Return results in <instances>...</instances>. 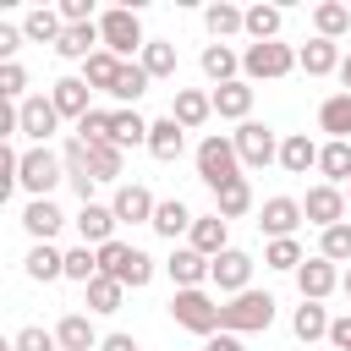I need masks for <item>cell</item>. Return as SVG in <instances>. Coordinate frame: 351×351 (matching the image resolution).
Segmentation results:
<instances>
[{"label": "cell", "instance_id": "35", "mask_svg": "<svg viewBox=\"0 0 351 351\" xmlns=\"http://www.w3.org/2000/svg\"><path fill=\"white\" fill-rule=\"evenodd\" d=\"M121 66H126L121 55L99 49V55H88V60H82V82H88V88H104V93H110V88H115V77H121Z\"/></svg>", "mask_w": 351, "mask_h": 351}, {"label": "cell", "instance_id": "23", "mask_svg": "<svg viewBox=\"0 0 351 351\" xmlns=\"http://www.w3.org/2000/svg\"><path fill=\"white\" fill-rule=\"evenodd\" d=\"M318 132H329V143H351V93H329L318 104Z\"/></svg>", "mask_w": 351, "mask_h": 351}, {"label": "cell", "instance_id": "46", "mask_svg": "<svg viewBox=\"0 0 351 351\" xmlns=\"http://www.w3.org/2000/svg\"><path fill=\"white\" fill-rule=\"evenodd\" d=\"M318 258H329V263H351V225H346V219L329 225V230L318 236Z\"/></svg>", "mask_w": 351, "mask_h": 351}, {"label": "cell", "instance_id": "1", "mask_svg": "<svg viewBox=\"0 0 351 351\" xmlns=\"http://www.w3.org/2000/svg\"><path fill=\"white\" fill-rule=\"evenodd\" d=\"M99 274L121 280L126 291H143V285L154 280V258H148L143 247H132V241H104V247H99Z\"/></svg>", "mask_w": 351, "mask_h": 351}, {"label": "cell", "instance_id": "25", "mask_svg": "<svg viewBox=\"0 0 351 351\" xmlns=\"http://www.w3.org/2000/svg\"><path fill=\"white\" fill-rule=\"evenodd\" d=\"M280 165H285V176H307V170L318 165V143H313L307 132L280 137Z\"/></svg>", "mask_w": 351, "mask_h": 351}, {"label": "cell", "instance_id": "48", "mask_svg": "<svg viewBox=\"0 0 351 351\" xmlns=\"http://www.w3.org/2000/svg\"><path fill=\"white\" fill-rule=\"evenodd\" d=\"M22 88H27V71H22L16 60H5V66H0V99L22 104Z\"/></svg>", "mask_w": 351, "mask_h": 351}, {"label": "cell", "instance_id": "10", "mask_svg": "<svg viewBox=\"0 0 351 351\" xmlns=\"http://www.w3.org/2000/svg\"><path fill=\"white\" fill-rule=\"evenodd\" d=\"M110 208H115V219L121 225H154V192L143 186V181H121L115 186V197H110Z\"/></svg>", "mask_w": 351, "mask_h": 351}, {"label": "cell", "instance_id": "29", "mask_svg": "<svg viewBox=\"0 0 351 351\" xmlns=\"http://www.w3.org/2000/svg\"><path fill=\"white\" fill-rule=\"evenodd\" d=\"M148 126H154V121H143L137 110H115V115H110V143H115L121 154L137 148V143L148 148Z\"/></svg>", "mask_w": 351, "mask_h": 351}, {"label": "cell", "instance_id": "51", "mask_svg": "<svg viewBox=\"0 0 351 351\" xmlns=\"http://www.w3.org/2000/svg\"><path fill=\"white\" fill-rule=\"evenodd\" d=\"M203 351H247V340H241V335H225V329H219V335H208V346H203Z\"/></svg>", "mask_w": 351, "mask_h": 351}, {"label": "cell", "instance_id": "12", "mask_svg": "<svg viewBox=\"0 0 351 351\" xmlns=\"http://www.w3.org/2000/svg\"><path fill=\"white\" fill-rule=\"evenodd\" d=\"M71 225H77V236H82V247H104V241H115V208L110 203H82L77 214H71Z\"/></svg>", "mask_w": 351, "mask_h": 351}, {"label": "cell", "instance_id": "54", "mask_svg": "<svg viewBox=\"0 0 351 351\" xmlns=\"http://www.w3.org/2000/svg\"><path fill=\"white\" fill-rule=\"evenodd\" d=\"M340 291H346V296H351V263H346V274H340Z\"/></svg>", "mask_w": 351, "mask_h": 351}, {"label": "cell", "instance_id": "6", "mask_svg": "<svg viewBox=\"0 0 351 351\" xmlns=\"http://www.w3.org/2000/svg\"><path fill=\"white\" fill-rule=\"evenodd\" d=\"M170 318L192 335H219V302L208 291H176L170 296Z\"/></svg>", "mask_w": 351, "mask_h": 351}, {"label": "cell", "instance_id": "19", "mask_svg": "<svg viewBox=\"0 0 351 351\" xmlns=\"http://www.w3.org/2000/svg\"><path fill=\"white\" fill-rule=\"evenodd\" d=\"M88 93H93V88H88L82 77H60V82L49 88V104L60 110V121H82V115L93 110V104H88Z\"/></svg>", "mask_w": 351, "mask_h": 351}, {"label": "cell", "instance_id": "39", "mask_svg": "<svg viewBox=\"0 0 351 351\" xmlns=\"http://www.w3.org/2000/svg\"><path fill=\"white\" fill-rule=\"evenodd\" d=\"M329 324H335V318H329L318 302H302V307L291 313V329H296V340H324V335H329Z\"/></svg>", "mask_w": 351, "mask_h": 351}, {"label": "cell", "instance_id": "42", "mask_svg": "<svg viewBox=\"0 0 351 351\" xmlns=\"http://www.w3.org/2000/svg\"><path fill=\"white\" fill-rule=\"evenodd\" d=\"M247 38L252 44H274L280 38V5H252L247 11Z\"/></svg>", "mask_w": 351, "mask_h": 351}, {"label": "cell", "instance_id": "21", "mask_svg": "<svg viewBox=\"0 0 351 351\" xmlns=\"http://www.w3.org/2000/svg\"><path fill=\"white\" fill-rule=\"evenodd\" d=\"M170 115H176L186 132H197V126L214 115V93H203V88H176V99H170Z\"/></svg>", "mask_w": 351, "mask_h": 351}, {"label": "cell", "instance_id": "37", "mask_svg": "<svg viewBox=\"0 0 351 351\" xmlns=\"http://www.w3.org/2000/svg\"><path fill=\"white\" fill-rule=\"evenodd\" d=\"M88 170H93V181H121L126 159H121L115 143H88Z\"/></svg>", "mask_w": 351, "mask_h": 351}, {"label": "cell", "instance_id": "53", "mask_svg": "<svg viewBox=\"0 0 351 351\" xmlns=\"http://www.w3.org/2000/svg\"><path fill=\"white\" fill-rule=\"evenodd\" d=\"M335 77H340V82H346V93H351V55L340 60V71H335Z\"/></svg>", "mask_w": 351, "mask_h": 351}, {"label": "cell", "instance_id": "52", "mask_svg": "<svg viewBox=\"0 0 351 351\" xmlns=\"http://www.w3.org/2000/svg\"><path fill=\"white\" fill-rule=\"evenodd\" d=\"M99 351H137V340H132V335H104Z\"/></svg>", "mask_w": 351, "mask_h": 351}, {"label": "cell", "instance_id": "40", "mask_svg": "<svg viewBox=\"0 0 351 351\" xmlns=\"http://www.w3.org/2000/svg\"><path fill=\"white\" fill-rule=\"evenodd\" d=\"M318 170H324L329 186L351 181V143H324V148H318Z\"/></svg>", "mask_w": 351, "mask_h": 351}, {"label": "cell", "instance_id": "44", "mask_svg": "<svg viewBox=\"0 0 351 351\" xmlns=\"http://www.w3.org/2000/svg\"><path fill=\"white\" fill-rule=\"evenodd\" d=\"M263 263H269V269H291V274H296V269L307 263V252H302V241H296V236H285V241H269V247H263Z\"/></svg>", "mask_w": 351, "mask_h": 351}, {"label": "cell", "instance_id": "13", "mask_svg": "<svg viewBox=\"0 0 351 351\" xmlns=\"http://www.w3.org/2000/svg\"><path fill=\"white\" fill-rule=\"evenodd\" d=\"M208 280L225 291V296H241V291H252L247 280H252V258L241 252V247H225L219 258H214V269H208Z\"/></svg>", "mask_w": 351, "mask_h": 351}, {"label": "cell", "instance_id": "18", "mask_svg": "<svg viewBox=\"0 0 351 351\" xmlns=\"http://www.w3.org/2000/svg\"><path fill=\"white\" fill-rule=\"evenodd\" d=\"M340 44L335 38H307L302 49H296V66L307 71V77H329V71H340Z\"/></svg>", "mask_w": 351, "mask_h": 351}, {"label": "cell", "instance_id": "11", "mask_svg": "<svg viewBox=\"0 0 351 351\" xmlns=\"http://www.w3.org/2000/svg\"><path fill=\"white\" fill-rule=\"evenodd\" d=\"M307 214H302V203L296 197H269L263 208H258V230L269 236V241H285V236H296V225H302Z\"/></svg>", "mask_w": 351, "mask_h": 351}, {"label": "cell", "instance_id": "28", "mask_svg": "<svg viewBox=\"0 0 351 351\" xmlns=\"http://www.w3.org/2000/svg\"><path fill=\"white\" fill-rule=\"evenodd\" d=\"M225 225H230V219H219V214H197V225H192V236H186V247H197L203 258H219V252L230 247V241H225V236H230Z\"/></svg>", "mask_w": 351, "mask_h": 351}, {"label": "cell", "instance_id": "33", "mask_svg": "<svg viewBox=\"0 0 351 351\" xmlns=\"http://www.w3.org/2000/svg\"><path fill=\"white\" fill-rule=\"evenodd\" d=\"M203 27H208V38L219 44V38H230V33H247V11H236V5L214 0V5L203 11Z\"/></svg>", "mask_w": 351, "mask_h": 351}, {"label": "cell", "instance_id": "38", "mask_svg": "<svg viewBox=\"0 0 351 351\" xmlns=\"http://www.w3.org/2000/svg\"><path fill=\"white\" fill-rule=\"evenodd\" d=\"M247 208H252V186H247V176L214 192V214H219V219H241Z\"/></svg>", "mask_w": 351, "mask_h": 351}, {"label": "cell", "instance_id": "32", "mask_svg": "<svg viewBox=\"0 0 351 351\" xmlns=\"http://www.w3.org/2000/svg\"><path fill=\"white\" fill-rule=\"evenodd\" d=\"M60 33H66V22H60V11H49V5H38V11L22 16V38H27V44H60Z\"/></svg>", "mask_w": 351, "mask_h": 351}, {"label": "cell", "instance_id": "5", "mask_svg": "<svg viewBox=\"0 0 351 351\" xmlns=\"http://www.w3.org/2000/svg\"><path fill=\"white\" fill-rule=\"evenodd\" d=\"M99 38H104V49H110V55H121V60H126V55H143V44H148V38H143L137 11H126V5H115V11H104V16H99Z\"/></svg>", "mask_w": 351, "mask_h": 351}, {"label": "cell", "instance_id": "26", "mask_svg": "<svg viewBox=\"0 0 351 351\" xmlns=\"http://www.w3.org/2000/svg\"><path fill=\"white\" fill-rule=\"evenodd\" d=\"M60 225H66V214H60V208H55L49 197H33V203L22 208V230H27L33 241H49V236H55Z\"/></svg>", "mask_w": 351, "mask_h": 351}, {"label": "cell", "instance_id": "27", "mask_svg": "<svg viewBox=\"0 0 351 351\" xmlns=\"http://www.w3.org/2000/svg\"><path fill=\"white\" fill-rule=\"evenodd\" d=\"M192 225H197V214H192L181 197H165V203L154 208V230H159L165 241H176V236H192Z\"/></svg>", "mask_w": 351, "mask_h": 351}, {"label": "cell", "instance_id": "2", "mask_svg": "<svg viewBox=\"0 0 351 351\" xmlns=\"http://www.w3.org/2000/svg\"><path fill=\"white\" fill-rule=\"evenodd\" d=\"M274 324V296L269 291H241L230 302H219V329L225 335H258Z\"/></svg>", "mask_w": 351, "mask_h": 351}, {"label": "cell", "instance_id": "15", "mask_svg": "<svg viewBox=\"0 0 351 351\" xmlns=\"http://www.w3.org/2000/svg\"><path fill=\"white\" fill-rule=\"evenodd\" d=\"M16 115H22V137H33L38 148H44V137H49V132L60 126V110H55V104H49L44 93L22 99V104H16Z\"/></svg>", "mask_w": 351, "mask_h": 351}, {"label": "cell", "instance_id": "20", "mask_svg": "<svg viewBox=\"0 0 351 351\" xmlns=\"http://www.w3.org/2000/svg\"><path fill=\"white\" fill-rule=\"evenodd\" d=\"M214 115L219 121H252V82L236 77V82L214 88Z\"/></svg>", "mask_w": 351, "mask_h": 351}, {"label": "cell", "instance_id": "41", "mask_svg": "<svg viewBox=\"0 0 351 351\" xmlns=\"http://www.w3.org/2000/svg\"><path fill=\"white\" fill-rule=\"evenodd\" d=\"M88 291V313H121V296H126V285L121 280H110V274H99L93 285H82Z\"/></svg>", "mask_w": 351, "mask_h": 351}, {"label": "cell", "instance_id": "14", "mask_svg": "<svg viewBox=\"0 0 351 351\" xmlns=\"http://www.w3.org/2000/svg\"><path fill=\"white\" fill-rule=\"evenodd\" d=\"M208 269H214V258H203L197 247H176V252H170V263H165V274L176 280V291H203Z\"/></svg>", "mask_w": 351, "mask_h": 351}, {"label": "cell", "instance_id": "49", "mask_svg": "<svg viewBox=\"0 0 351 351\" xmlns=\"http://www.w3.org/2000/svg\"><path fill=\"white\" fill-rule=\"evenodd\" d=\"M16 49H22V27H0V66H5Z\"/></svg>", "mask_w": 351, "mask_h": 351}, {"label": "cell", "instance_id": "34", "mask_svg": "<svg viewBox=\"0 0 351 351\" xmlns=\"http://www.w3.org/2000/svg\"><path fill=\"white\" fill-rule=\"evenodd\" d=\"M148 82H154V77L143 71V60H126V66H121V77H115V88H110V99L126 110V104H137V99L148 93Z\"/></svg>", "mask_w": 351, "mask_h": 351}, {"label": "cell", "instance_id": "30", "mask_svg": "<svg viewBox=\"0 0 351 351\" xmlns=\"http://www.w3.org/2000/svg\"><path fill=\"white\" fill-rule=\"evenodd\" d=\"M27 280H38V285H49V280H66V252H55L49 241H33V252H27Z\"/></svg>", "mask_w": 351, "mask_h": 351}, {"label": "cell", "instance_id": "47", "mask_svg": "<svg viewBox=\"0 0 351 351\" xmlns=\"http://www.w3.org/2000/svg\"><path fill=\"white\" fill-rule=\"evenodd\" d=\"M16 351H60V340H55V329H44V324H27V329H16V340H11Z\"/></svg>", "mask_w": 351, "mask_h": 351}, {"label": "cell", "instance_id": "43", "mask_svg": "<svg viewBox=\"0 0 351 351\" xmlns=\"http://www.w3.org/2000/svg\"><path fill=\"white\" fill-rule=\"evenodd\" d=\"M143 71H148V77H176V44L148 38V44H143Z\"/></svg>", "mask_w": 351, "mask_h": 351}, {"label": "cell", "instance_id": "31", "mask_svg": "<svg viewBox=\"0 0 351 351\" xmlns=\"http://www.w3.org/2000/svg\"><path fill=\"white\" fill-rule=\"evenodd\" d=\"M55 340H60V351H99V335H93L88 313H66L55 324Z\"/></svg>", "mask_w": 351, "mask_h": 351}, {"label": "cell", "instance_id": "45", "mask_svg": "<svg viewBox=\"0 0 351 351\" xmlns=\"http://www.w3.org/2000/svg\"><path fill=\"white\" fill-rule=\"evenodd\" d=\"M66 280L93 285V280H99V247H71V252H66Z\"/></svg>", "mask_w": 351, "mask_h": 351}, {"label": "cell", "instance_id": "7", "mask_svg": "<svg viewBox=\"0 0 351 351\" xmlns=\"http://www.w3.org/2000/svg\"><path fill=\"white\" fill-rule=\"evenodd\" d=\"M60 181H66V159H55L49 148H27V154H22V176H16V186H22V192L49 197Z\"/></svg>", "mask_w": 351, "mask_h": 351}, {"label": "cell", "instance_id": "16", "mask_svg": "<svg viewBox=\"0 0 351 351\" xmlns=\"http://www.w3.org/2000/svg\"><path fill=\"white\" fill-rule=\"evenodd\" d=\"M335 285H340V269H335L329 258H307V263L296 269V291H302V302H324Z\"/></svg>", "mask_w": 351, "mask_h": 351}, {"label": "cell", "instance_id": "50", "mask_svg": "<svg viewBox=\"0 0 351 351\" xmlns=\"http://www.w3.org/2000/svg\"><path fill=\"white\" fill-rule=\"evenodd\" d=\"M329 346L335 351H351V318H335L329 324Z\"/></svg>", "mask_w": 351, "mask_h": 351}, {"label": "cell", "instance_id": "36", "mask_svg": "<svg viewBox=\"0 0 351 351\" xmlns=\"http://www.w3.org/2000/svg\"><path fill=\"white\" fill-rule=\"evenodd\" d=\"M313 27H318V38H340V33H351V5H340V0L313 5Z\"/></svg>", "mask_w": 351, "mask_h": 351}, {"label": "cell", "instance_id": "9", "mask_svg": "<svg viewBox=\"0 0 351 351\" xmlns=\"http://www.w3.org/2000/svg\"><path fill=\"white\" fill-rule=\"evenodd\" d=\"M346 192L340 186H329V181H318V186H307V197H302V214H307V225H318V230H329V225H340L346 219Z\"/></svg>", "mask_w": 351, "mask_h": 351}, {"label": "cell", "instance_id": "22", "mask_svg": "<svg viewBox=\"0 0 351 351\" xmlns=\"http://www.w3.org/2000/svg\"><path fill=\"white\" fill-rule=\"evenodd\" d=\"M197 66H203V77H208L214 88H225V82H236V71H241V55H236L230 44H203Z\"/></svg>", "mask_w": 351, "mask_h": 351}, {"label": "cell", "instance_id": "3", "mask_svg": "<svg viewBox=\"0 0 351 351\" xmlns=\"http://www.w3.org/2000/svg\"><path fill=\"white\" fill-rule=\"evenodd\" d=\"M197 176H203V186H208V192H219V186L241 181V154H236V143H230V137H219V132H208V137L197 143Z\"/></svg>", "mask_w": 351, "mask_h": 351}, {"label": "cell", "instance_id": "4", "mask_svg": "<svg viewBox=\"0 0 351 351\" xmlns=\"http://www.w3.org/2000/svg\"><path fill=\"white\" fill-rule=\"evenodd\" d=\"M241 71H247V82H274V77H291L296 71V49L291 44H247L241 49Z\"/></svg>", "mask_w": 351, "mask_h": 351}, {"label": "cell", "instance_id": "8", "mask_svg": "<svg viewBox=\"0 0 351 351\" xmlns=\"http://www.w3.org/2000/svg\"><path fill=\"white\" fill-rule=\"evenodd\" d=\"M230 143H236V154H241L247 170H263L269 159H280V137H274V126H263V121H241V126L230 132Z\"/></svg>", "mask_w": 351, "mask_h": 351}, {"label": "cell", "instance_id": "17", "mask_svg": "<svg viewBox=\"0 0 351 351\" xmlns=\"http://www.w3.org/2000/svg\"><path fill=\"white\" fill-rule=\"evenodd\" d=\"M181 148H186V126H181L176 115H165V121H154V126H148V154H154L159 165H176V159H181Z\"/></svg>", "mask_w": 351, "mask_h": 351}, {"label": "cell", "instance_id": "24", "mask_svg": "<svg viewBox=\"0 0 351 351\" xmlns=\"http://www.w3.org/2000/svg\"><path fill=\"white\" fill-rule=\"evenodd\" d=\"M99 22H77V27H66L60 33V44H55V55L60 60H88V55H99Z\"/></svg>", "mask_w": 351, "mask_h": 351}]
</instances>
